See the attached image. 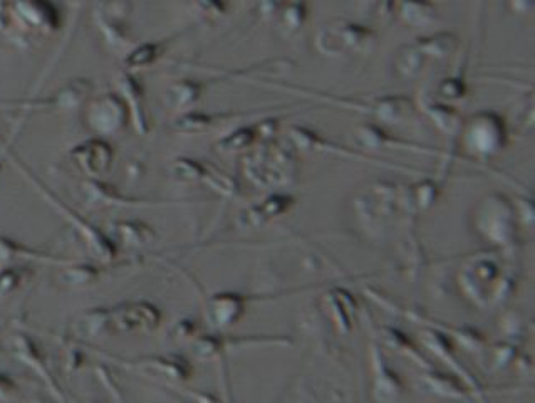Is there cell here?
<instances>
[{
	"instance_id": "6da1fadb",
	"label": "cell",
	"mask_w": 535,
	"mask_h": 403,
	"mask_svg": "<svg viewBox=\"0 0 535 403\" xmlns=\"http://www.w3.org/2000/svg\"><path fill=\"white\" fill-rule=\"evenodd\" d=\"M158 311L153 306L145 303L125 304L116 309L115 313L106 315V325L113 323L115 328L126 333H135V331H148L158 326Z\"/></svg>"
},
{
	"instance_id": "7a4b0ae2",
	"label": "cell",
	"mask_w": 535,
	"mask_h": 403,
	"mask_svg": "<svg viewBox=\"0 0 535 403\" xmlns=\"http://www.w3.org/2000/svg\"><path fill=\"white\" fill-rule=\"evenodd\" d=\"M81 150L74 152V157L78 158V163L88 173L93 175H101L106 172L111 165V153L110 147L103 142H91L83 145Z\"/></svg>"
},
{
	"instance_id": "3957f363",
	"label": "cell",
	"mask_w": 535,
	"mask_h": 403,
	"mask_svg": "<svg viewBox=\"0 0 535 403\" xmlns=\"http://www.w3.org/2000/svg\"><path fill=\"white\" fill-rule=\"evenodd\" d=\"M14 390H16V385H14L11 378H6V375H0V400L11 397Z\"/></svg>"
}]
</instances>
